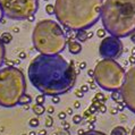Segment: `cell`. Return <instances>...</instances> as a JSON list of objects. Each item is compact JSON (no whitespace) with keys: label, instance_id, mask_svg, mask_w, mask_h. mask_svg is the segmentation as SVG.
I'll return each mask as SVG.
<instances>
[{"label":"cell","instance_id":"f546056e","mask_svg":"<svg viewBox=\"0 0 135 135\" xmlns=\"http://www.w3.org/2000/svg\"><path fill=\"white\" fill-rule=\"evenodd\" d=\"M89 83H90V89L91 90H95L97 89V86H98V84L95 83V81H89Z\"/></svg>","mask_w":135,"mask_h":135},{"label":"cell","instance_id":"9c48e42d","mask_svg":"<svg viewBox=\"0 0 135 135\" xmlns=\"http://www.w3.org/2000/svg\"><path fill=\"white\" fill-rule=\"evenodd\" d=\"M124 45L118 38H115L112 35L106 36L101 41L100 47H99V52L100 56L103 59H114L116 60L119 58L123 53Z\"/></svg>","mask_w":135,"mask_h":135},{"label":"cell","instance_id":"f1b7e54d","mask_svg":"<svg viewBox=\"0 0 135 135\" xmlns=\"http://www.w3.org/2000/svg\"><path fill=\"white\" fill-rule=\"evenodd\" d=\"M51 101L53 104H57L60 101V98H59V95H53V97H51Z\"/></svg>","mask_w":135,"mask_h":135},{"label":"cell","instance_id":"484cf974","mask_svg":"<svg viewBox=\"0 0 135 135\" xmlns=\"http://www.w3.org/2000/svg\"><path fill=\"white\" fill-rule=\"evenodd\" d=\"M106 110H107V107H106V104H104V103H101L100 106L98 107V111H99L100 114H104Z\"/></svg>","mask_w":135,"mask_h":135},{"label":"cell","instance_id":"d6a6232c","mask_svg":"<svg viewBox=\"0 0 135 135\" xmlns=\"http://www.w3.org/2000/svg\"><path fill=\"white\" fill-rule=\"evenodd\" d=\"M61 125H62V128H64L65 131H68L69 127H70V124H69V123H67V121H64Z\"/></svg>","mask_w":135,"mask_h":135},{"label":"cell","instance_id":"5bb4252c","mask_svg":"<svg viewBox=\"0 0 135 135\" xmlns=\"http://www.w3.org/2000/svg\"><path fill=\"white\" fill-rule=\"evenodd\" d=\"M76 39L77 41L81 42H85L87 41V32H85V30H81V31H77L76 33Z\"/></svg>","mask_w":135,"mask_h":135},{"label":"cell","instance_id":"7bdbcfd3","mask_svg":"<svg viewBox=\"0 0 135 135\" xmlns=\"http://www.w3.org/2000/svg\"><path fill=\"white\" fill-rule=\"evenodd\" d=\"M111 114H112V115L118 114V109H117V108H114V109H111Z\"/></svg>","mask_w":135,"mask_h":135},{"label":"cell","instance_id":"83f0119b","mask_svg":"<svg viewBox=\"0 0 135 135\" xmlns=\"http://www.w3.org/2000/svg\"><path fill=\"white\" fill-rule=\"evenodd\" d=\"M87 110L90 111L91 114H94V112H97V111H98V107H97V106H94V104L92 103V104L90 106V108L87 109Z\"/></svg>","mask_w":135,"mask_h":135},{"label":"cell","instance_id":"4316f807","mask_svg":"<svg viewBox=\"0 0 135 135\" xmlns=\"http://www.w3.org/2000/svg\"><path fill=\"white\" fill-rule=\"evenodd\" d=\"M125 107H126V106H125V102H124V101L117 102V109H118V111H123Z\"/></svg>","mask_w":135,"mask_h":135},{"label":"cell","instance_id":"ee69618b","mask_svg":"<svg viewBox=\"0 0 135 135\" xmlns=\"http://www.w3.org/2000/svg\"><path fill=\"white\" fill-rule=\"evenodd\" d=\"M2 17H4V11H2V9L0 7V22L2 21Z\"/></svg>","mask_w":135,"mask_h":135},{"label":"cell","instance_id":"6da1fadb","mask_svg":"<svg viewBox=\"0 0 135 135\" xmlns=\"http://www.w3.org/2000/svg\"><path fill=\"white\" fill-rule=\"evenodd\" d=\"M27 76L42 94L53 97L69 92L76 82V72L61 55L35 56L28 65Z\"/></svg>","mask_w":135,"mask_h":135},{"label":"cell","instance_id":"d6986e66","mask_svg":"<svg viewBox=\"0 0 135 135\" xmlns=\"http://www.w3.org/2000/svg\"><path fill=\"white\" fill-rule=\"evenodd\" d=\"M28 124L31 127H38L39 125H40V120H39V118L34 117V118H31L30 121H28Z\"/></svg>","mask_w":135,"mask_h":135},{"label":"cell","instance_id":"4dcf8cb0","mask_svg":"<svg viewBox=\"0 0 135 135\" xmlns=\"http://www.w3.org/2000/svg\"><path fill=\"white\" fill-rule=\"evenodd\" d=\"M58 117H59V119H61V120H65L66 117H67V114H66L65 111H61V112H59V114H58Z\"/></svg>","mask_w":135,"mask_h":135},{"label":"cell","instance_id":"2e32d148","mask_svg":"<svg viewBox=\"0 0 135 135\" xmlns=\"http://www.w3.org/2000/svg\"><path fill=\"white\" fill-rule=\"evenodd\" d=\"M111 99L116 102H120L123 101V97H121V93L119 91H112V93H111Z\"/></svg>","mask_w":135,"mask_h":135},{"label":"cell","instance_id":"7dc6e473","mask_svg":"<svg viewBox=\"0 0 135 135\" xmlns=\"http://www.w3.org/2000/svg\"><path fill=\"white\" fill-rule=\"evenodd\" d=\"M92 36H93V33L92 32H90V33L87 32V38H92Z\"/></svg>","mask_w":135,"mask_h":135},{"label":"cell","instance_id":"8fae6325","mask_svg":"<svg viewBox=\"0 0 135 135\" xmlns=\"http://www.w3.org/2000/svg\"><path fill=\"white\" fill-rule=\"evenodd\" d=\"M110 135H127V129L123 126H116L110 132Z\"/></svg>","mask_w":135,"mask_h":135},{"label":"cell","instance_id":"d4e9b609","mask_svg":"<svg viewBox=\"0 0 135 135\" xmlns=\"http://www.w3.org/2000/svg\"><path fill=\"white\" fill-rule=\"evenodd\" d=\"M95 99H98V100H100L101 102H102V103H103L104 101L107 100V98L104 97V95H103L102 93H97V94H95Z\"/></svg>","mask_w":135,"mask_h":135},{"label":"cell","instance_id":"277c9868","mask_svg":"<svg viewBox=\"0 0 135 135\" xmlns=\"http://www.w3.org/2000/svg\"><path fill=\"white\" fill-rule=\"evenodd\" d=\"M32 41L35 50L42 55H58L67 45V36L58 23L42 19L33 30Z\"/></svg>","mask_w":135,"mask_h":135},{"label":"cell","instance_id":"f907efd6","mask_svg":"<svg viewBox=\"0 0 135 135\" xmlns=\"http://www.w3.org/2000/svg\"><path fill=\"white\" fill-rule=\"evenodd\" d=\"M131 135H135V126L133 127V129H132V134Z\"/></svg>","mask_w":135,"mask_h":135},{"label":"cell","instance_id":"e575fe53","mask_svg":"<svg viewBox=\"0 0 135 135\" xmlns=\"http://www.w3.org/2000/svg\"><path fill=\"white\" fill-rule=\"evenodd\" d=\"M47 111H48V114H49V115L53 114V112H55V108H53V106H50V107L47 109Z\"/></svg>","mask_w":135,"mask_h":135},{"label":"cell","instance_id":"c3c4849f","mask_svg":"<svg viewBox=\"0 0 135 135\" xmlns=\"http://www.w3.org/2000/svg\"><path fill=\"white\" fill-rule=\"evenodd\" d=\"M84 133V131L83 129H78V135H82Z\"/></svg>","mask_w":135,"mask_h":135},{"label":"cell","instance_id":"681fc988","mask_svg":"<svg viewBox=\"0 0 135 135\" xmlns=\"http://www.w3.org/2000/svg\"><path fill=\"white\" fill-rule=\"evenodd\" d=\"M132 56H135V47L132 49Z\"/></svg>","mask_w":135,"mask_h":135},{"label":"cell","instance_id":"603a6c76","mask_svg":"<svg viewBox=\"0 0 135 135\" xmlns=\"http://www.w3.org/2000/svg\"><path fill=\"white\" fill-rule=\"evenodd\" d=\"M35 101L38 104H44V101H45V95L44 94H41V95H38L35 98Z\"/></svg>","mask_w":135,"mask_h":135},{"label":"cell","instance_id":"74e56055","mask_svg":"<svg viewBox=\"0 0 135 135\" xmlns=\"http://www.w3.org/2000/svg\"><path fill=\"white\" fill-rule=\"evenodd\" d=\"M25 57H26V53H25L24 51L19 52V55H18V58H19V59H24Z\"/></svg>","mask_w":135,"mask_h":135},{"label":"cell","instance_id":"ab89813d","mask_svg":"<svg viewBox=\"0 0 135 135\" xmlns=\"http://www.w3.org/2000/svg\"><path fill=\"white\" fill-rule=\"evenodd\" d=\"M66 114H67V115H70V116H72V115H73V109H72V108H67V110H66Z\"/></svg>","mask_w":135,"mask_h":135},{"label":"cell","instance_id":"7402d4cb","mask_svg":"<svg viewBox=\"0 0 135 135\" xmlns=\"http://www.w3.org/2000/svg\"><path fill=\"white\" fill-rule=\"evenodd\" d=\"M83 120V116H81V115H78V114H76V115H74L73 116V123L74 124H80L81 121Z\"/></svg>","mask_w":135,"mask_h":135},{"label":"cell","instance_id":"bcb514c9","mask_svg":"<svg viewBox=\"0 0 135 135\" xmlns=\"http://www.w3.org/2000/svg\"><path fill=\"white\" fill-rule=\"evenodd\" d=\"M94 129V124H89V131H92Z\"/></svg>","mask_w":135,"mask_h":135},{"label":"cell","instance_id":"9a60e30c","mask_svg":"<svg viewBox=\"0 0 135 135\" xmlns=\"http://www.w3.org/2000/svg\"><path fill=\"white\" fill-rule=\"evenodd\" d=\"M0 38H1V41L6 44V43H10L11 42V40H13V35H11L10 33H8V32H5V33L1 34Z\"/></svg>","mask_w":135,"mask_h":135},{"label":"cell","instance_id":"52a82bcc","mask_svg":"<svg viewBox=\"0 0 135 135\" xmlns=\"http://www.w3.org/2000/svg\"><path fill=\"white\" fill-rule=\"evenodd\" d=\"M0 7L8 18L23 21L35 15L39 8V0H0Z\"/></svg>","mask_w":135,"mask_h":135},{"label":"cell","instance_id":"f6af8a7d","mask_svg":"<svg viewBox=\"0 0 135 135\" xmlns=\"http://www.w3.org/2000/svg\"><path fill=\"white\" fill-rule=\"evenodd\" d=\"M47 134V131L45 129H41V131L39 132V135H45Z\"/></svg>","mask_w":135,"mask_h":135},{"label":"cell","instance_id":"44dd1931","mask_svg":"<svg viewBox=\"0 0 135 135\" xmlns=\"http://www.w3.org/2000/svg\"><path fill=\"white\" fill-rule=\"evenodd\" d=\"M45 126L47 127H52L53 126V118L51 117V115L45 117Z\"/></svg>","mask_w":135,"mask_h":135},{"label":"cell","instance_id":"f5cc1de1","mask_svg":"<svg viewBox=\"0 0 135 135\" xmlns=\"http://www.w3.org/2000/svg\"><path fill=\"white\" fill-rule=\"evenodd\" d=\"M45 1H48V0H45Z\"/></svg>","mask_w":135,"mask_h":135},{"label":"cell","instance_id":"ba28073f","mask_svg":"<svg viewBox=\"0 0 135 135\" xmlns=\"http://www.w3.org/2000/svg\"><path fill=\"white\" fill-rule=\"evenodd\" d=\"M125 106L135 114V65L127 70L125 82L120 89Z\"/></svg>","mask_w":135,"mask_h":135},{"label":"cell","instance_id":"1f68e13d","mask_svg":"<svg viewBox=\"0 0 135 135\" xmlns=\"http://www.w3.org/2000/svg\"><path fill=\"white\" fill-rule=\"evenodd\" d=\"M80 90L82 91L83 93H85V92H87V91L90 90V86H89V85H86V84H84V85H82V86H81Z\"/></svg>","mask_w":135,"mask_h":135},{"label":"cell","instance_id":"30bf717a","mask_svg":"<svg viewBox=\"0 0 135 135\" xmlns=\"http://www.w3.org/2000/svg\"><path fill=\"white\" fill-rule=\"evenodd\" d=\"M67 47H68V51L72 55H77L82 51V44L78 41H74L73 39L67 40Z\"/></svg>","mask_w":135,"mask_h":135},{"label":"cell","instance_id":"5b68a950","mask_svg":"<svg viewBox=\"0 0 135 135\" xmlns=\"http://www.w3.org/2000/svg\"><path fill=\"white\" fill-rule=\"evenodd\" d=\"M26 92L25 75L15 66L0 69V106L11 108L19 104Z\"/></svg>","mask_w":135,"mask_h":135},{"label":"cell","instance_id":"ffe728a7","mask_svg":"<svg viewBox=\"0 0 135 135\" xmlns=\"http://www.w3.org/2000/svg\"><path fill=\"white\" fill-rule=\"evenodd\" d=\"M45 11H47V14L49 15H53L55 14V5H47L45 6Z\"/></svg>","mask_w":135,"mask_h":135},{"label":"cell","instance_id":"7a4b0ae2","mask_svg":"<svg viewBox=\"0 0 135 135\" xmlns=\"http://www.w3.org/2000/svg\"><path fill=\"white\" fill-rule=\"evenodd\" d=\"M102 5L103 0H56L55 15L70 31L86 30L101 18Z\"/></svg>","mask_w":135,"mask_h":135},{"label":"cell","instance_id":"816d5d0a","mask_svg":"<svg viewBox=\"0 0 135 135\" xmlns=\"http://www.w3.org/2000/svg\"><path fill=\"white\" fill-rule=\"evenodd\" d=\"M28 135H36V133H35V132H31Z\"/></svg>","mask_w":135,"mask_h":135},{"label":"cell","instance_id":"8992f818","mask_svg":"<svg viewBox=\"0 0 135 135\" xmlns=\"http://www.w3.org/2000/svg\"><path fill=\"white\" fill-rule=\"evenodd\" d=\"M125 77L126 72L123 66L114 59H102L94 67L93 80L106 91H120Z\"/></svg>","mask_w":135,"mask_h":135},{"label":"cell","instance_id":"b9f144b4","mask_svg":"<svg viewBox=\"0 0 135 135\" xmlns=\"http://www.w3.org/2000/svg\"><path fill=\"white\" fill-rule=\"evenodd\" d=\"M131 36V41L133 42V43H135V33H133L132 35H129Z\"/></svg>","mask_w":135,"mask_h":135},{"label":"cell","instance_id":"e0dca14e","mask_svg":"<svg viewBox=\"0 0 135 135\" xmlns=\"http://www.w3.org/2000/svg\"><path fill=\"white\" fill-rule=\"evenodd\" d=\"M32 101V98L31 95H28V94H25L24 97L21 99V101H19V104L21 106H26V104H30Z\"/></svg>","mask_w":135,"mask_h":135},{"label":"cell","instance_id":"3957f363","mask_svg":"<svg viewBox=\"0 0 135 135\" xmlns=\"http://www.w3.org/2000/svg\"><path fill=\"white\" fill-rule=\"evenodd\" d=\"M103 28L115 38L135 33V0H106L101 9Z\"/></svg>","mask_w":135,"mask_h":135},{"label":"cell","instance_id":"60d3db41","mask_svg":"<svg viewBox=\"0 0 135 135\" xmlns=\"http://www.w3.org/2000/svg\"><path fill=\"white\" fill-rule=\"evenodd\" d=\"M85 67H86V64H85V62H81L80 64V69H84Z\"/></svg>","mask_w":135,"mask_h":135},{"label":"cell","instance_id":"f35d334b","mask_svg":"<svg viewBox=\"0 0 135 135\" xmlns=\"http://www.w3.org/2000/svg\"><path fill=\"white\" fill-rule=\"evenodd\" d=\"M80 107H81L80 101H75V102H74V108H76V109H78Z\"/></svg>","mask_w":135,"mask_h":135},{"label":"cell","instance_id":"7c38bea8","mask_svg":"<svg viewBox=\"0 0 135 135\" xmlns=\"http://www.w3.org/2000/svg\"><path fill=\"white\" fill-rule=\"evenodd\" d=\"M32 110H33V112H34L36 116H41V115L44 114L45 111V108L43 104H34L33 107H32Z\"/></svg>","mask_w":135,"mask_h":135},{"label":"cell","instance_id":"ac0fdd59","mask_svg":"<svg viewBox=\"0 0 135 135\" xmlns=\"http://www.w3.org/2000/svg\"><path fill=\"white\" fill-rule=\"evenodd\" d=\"M82 135H107L106 133L101 131H95V129H92V131H87V132H84Z\"/></svg>","mask_w":135,"mask_h":135},{"label":"cell","instance_id":"cb8c5ba5","mask_svg":"<svg viewBox=\"0 0 135 135\" xmlns=\"http://www.w3.org/2000/svg\"><path fill=\"white\" fill-rule=\"evenodd\" d=\"M106 33H107V31L104 28H99L97 31V35L99 38H106Z\"/></svg>","mask_w":135,"mask_h":135},{"label":"cell","instance_id":"836d02e7","mask_svg":"<svg viewBox=\"0 0 135 135\" xmlns=\"http://www.w3.org/2000/svg\"><path fill=\"white\" fill-rule=\"evenodd\" d=\"M75 95H76L77 98H83L84 93L81 90H76V91H75Z\"/></svg>","mask_w":135,"mask_h":135},{"label":"cell","instance_id":"d590c367","mask_svg":"<svg viewBox=\"0 0 135 135\" xmlns=\"http://www.w3.org/2000/svg\"><path fill=\"white\" fill-rule=\"evenodd\" d=\"M128 62H131L132 65L134 66L135 65V56H131V57H129V60H128Z\"/></svg>","mask_w":135,"mask_h":135},{"label":"cell","instance_id":"4fadbf2b","mask_svg":"<svg viewBox=\"0 0 135 135\" xmlns=\"http://www.w3.org/2000/svg\"><path fill=\"white\" fill-rule=\"evenodd\" d=\"M5 56H6V49H5V43L1 41L0 38V67L5 62Z\"/></svg>","mask_w":135,"mask_h":135},{"label":"cell","instance_id":"8d00e7d4","mask_svg":"<svg viewBox=\"0 0 135 135\" xmlns=\"http://www.w3.org/2000/svg\"><path fill=\"white\" fill-rule=\"evenodd\" d=\"M87 75L93 78V77H94V69H89V70H87Z\"/></svg>","mask_w":135,"mask_h":135}]
</instances>
